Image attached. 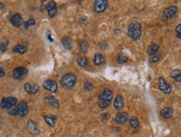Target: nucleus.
Returning a JSON list of instances; mask_svg holds the SVG:
<instances>
[{
	"mask_svg": "<svg viewBox=\"0 0 181 137\" xmlns=\"http://www.w3.org/2000/svg\"><path fill=\"white\" fill-rule=\"evenodd\" d=\"M28 69L23 67H18L13 71V76L16 80H22L28 76Z\"/></svg>",
	"mask_w": 181,
	"mask_h": 137,
	"instance_id": "obj_5",
	"label": "nucleus"
},
{
	"mask_svg": "<svg viewBox=\"0 0 181 137\" xmlns=\"http://www.w3.org/2000/svg\"><path fill=\"white\" fill-rule=\"evenodd\" d=\"M142 35V26L139 22H133L128 28V36L134 40L137 41Z\"/></svg>",
	"mask_w": 181,
	"mask_h": 137,
	"instance_id": "obj_1",
	"label": "nucleus"
},
{
	"mask_svg": "<svg viewBox=\"0 0 181 137\" xmlns=\"http://www.w3.org/2000/svg\"><path fill=\"white\" fill-rule=\"evenodd\" d=\"M43 87L44 89L48 90L53 93H55L58 91V84L54 80H46L43 83Z\"/></svg>",
	"mask_w": 181,
	"mask_h": 137,
	"instance_id": "obj_8",
	"label": "nucleus"
},
{
	"mask_svg": "<svg viewBox=\"0 0 181 137\" xmlns=\"http://www.w3.org/2000/svg\"><path fill=\"white\" fill-rule=\"evenodd\" d=\"M34 25H35V21L34 19H32V18L24 22V27H25V28H28V27L34 26Z\"/></svg>",
	"mask_w": 181,
	"mask_h": 137,
	"instance_id": "obj_32",
	"label": "nucleus"
},
{
	"mask_svg": "<svg viewBox=\"0 0 181 137\" xmlns=\"http://www.w3.org/2000/svg\"><path fill=\"white\" fill-rule=\"evenodd\" d=\"M108 4L109 2L107 0H96L94 3V10L98 14L104 13L108 7Z\"/></svg>",
	"mask_w": 181,
	"mask_h": 137,
	"instance_id": "obj_6",
	"label": "nucleus"
},
{
	"mask_svg": "<svg viewBox=\"0 0 181 137\" xmlns=\"http://www.w3.org/2000/svg\"><path fill=\"white\" fill-rule=\"evenodd\" d=\"M8 45V41H6L4 42H3V43H1L0 44V51L2 52H4L6 51V49H7Z\"/></svg>",
	"mask_w": 181,
	"mask_h": 137,
	"instance_id": "obj_31",
	"label": "nucleus"
},
{
	"mask_svg": "<svg viewBox=\"0 0 181 137\" xmlns=\"http://www.w3.org/2000/svg\"><path fill=\"white\" fill-rule=\"evenodd\" d=\"M62 44L63 45L64 48L70 50L72 48V41H71V38L69 37H64L62 38Z\"/></svg>",
	"mask_w": 181,
	"mask_h": 137,
	"instance_id": "obj_24",
	"label": "nucleus"
},
{
	"mask_svg": "<svg viewBox=\"0 0 181 137\" xmlns=\"http://www.w3.org/2000/svg\"><path fill=\"white\" fill-rule=\"evenodd\" d=\"M113 96H114L113 91L109 89V88H106L103 91H101V93L98 96V99L99 100H104V101H108V102H111Z\"/></svg>",
	"mask_w": 181,
	"mask_h": 137,
	"instance_id": "obj_11",
	"label": "nucleus"
},
{
	"mask_svg": "<svg viewBox=\"0 0 181 137\" xmlns=\"http://www.w3.org/2000/svg\"><path fill=\"white\" fill-rule=\"evenodd\" d=\"M8 114H9L10 116H19V113H18V109H17V107L15 106L14 109L10 110L8 111Z\"/></svg>",
	"mask_w": 181,
	"mask_h": 137,
	"instance_id": "obj_34",
	"label": "nucleus"
},
{
	"mask_svg": "<svg viewBox=\"0 0 181 137\" xmlns=\"http://www.w3.org/2000/svg\"><path fill=\"white\" fill-rule=\"evenodd\" d=\"M129 60V57L128 55L125 53V52H120L119 54L116 57V61L119 64H123V63H125V62H128Z\"/></svg>",
	"mask_w": 181,
	"mask_h": 137,
	"instance_id": "obj_23",
	"label": "nucleus"
},
{
	"mask_svg": "<svg viewBox=\"0 0 181 137\" xmlns=\"http://www.w3.org/2000/svg\"><path fill=\"white\" fill-rule=\"evenodd\" d=\"M9 21L11 22V24L15 27H19L23 24V18L20 14H15L13 15L10 18Z\"/></svg>",
	"mask_w": 181,
	"mask_h": 137,
	"instance_id": "obj_12",
	"label": "nucleus"
},
{
	"mask_svg": "<svg viewBox=\"0 0 181 137\" xmlns=\"http://www.w3.org/2000/svg\"><path fill=\"white\" fill-rule=\"evenodd\" d=\"M47 10H48V13H49L50 18L55 17L56 14L58 13V7H57V4L55 3V2H54V1L49 2L47 5Z\"/></svg>",
	"mask_w": 181,
	"mask_h": 137,
	"instance_id": "obj_13",
	"label": "nucleus"
},
{
	"mask_svg": "<svg viewBox=\"0 0 181 137\" xmlns=\"http://www.w3.org/2000/svg\"><path fill=\"white\" fill-rule=\"evenodd\" d=\"M18 109L19 116L21 117H25L28 113V106L25 102H20L16 106Z\"/></svg>",
	"mask_w": 181,
	"mask_h": 137,
	"instance_id": "obj_9",
	"label": "nucleus"
},
{
	"mask_svg": "<svg viewBox=\"0 0 181 137\" xmlns=\"http://www.w3.org/2000/svg\"><path fill=\"white\" fill-rule=\"evenodd\" d=\"M44 121H45V122L48 124V125H49L50 127H54L55 126L57 118L54 116L48 115V116H45L44 117Z\"/></svg>",
	"mask_w": 181,
	"mask_h": 137,
	"instance_id": "obj_21",
	"label": "nucleus"
},
{
	"mask_svg": "<svg viewBox=\"0 0 181 137\" xmlns=\"http://www.w3.org/2000/svg\"><path fill=\"white\" fill-rule=\"evenodd\" d=\"M129 117L126 113H118L115 117V122L118 124H125L128 121Z\"/></svg>",
	"mask_w": 181,
	"mask_h": 137,
	"instance_id": "obj_18",
	"label": "nucleus"
},
{
	"mask_svg": "<svg viewBox=\"0 0 181 137\" xmlns=\"http://www.w3.org/2000/svg\"><path fill=\"white\" fill-rule=\"evenodd\" d=\"M174 115V110L169 106L164 107L160 110V116L164 119H170Z\"/></svg>",
	"mask_w": 181,
	"mask_h": 137,
	"instance_id": "obj_15",
	"label": "nucleus"
},
{
	"mask_svg": "<svg viewBox=\"0 0 181 137\" xmlns=\"http://www.w3.org/2000/svg\"><path fill=\"white\" fill-rule=\"evenodd\" d=\"M178 13V7L176 6H169L164 9L163 11V18L165 20H169L174 18Z\"/></svg>",
	"mask_w": 181,
	"mask_h": 137,
	"instance_id": "obj_3",
	"label": "nucleus"
},
{
	"mask_svg": "<svg viewBox=\"0 0 181 137\" xmlns=\"http://www.w3.org/2000/svg\"><path fill=\"white\" fill-rule=\"evenodd\" d=\"M24 91L28 93V94H30V95H34V94H37L39 91V86L35 84V85H31L30 83H25L24 84Z\"/></svg>",
	"mask_w": 181,
	"mask_h": 137,
	"instance_id": "obj_10",
	"label": "nucleus"
},
{
	"mask_svg": "<svg viewBox=\"0 0 181 137\" xmlns=\"http://www.w3.org/2000/svg\"><path fill=\"white\" fill-rule=\"evenodd\" d=\"M158 81H159V87H158V88H159L160 91H161L164 94H169V93H171L172 87L166 82V81L164 80V78L160 77Z\"/></svg>",
	"mask_w": 181,
	"mask_h": 137,
	"instance_id": "obj_7",
	"label": "nucleus"
},
{
	"mask_svg": "<svg viewBox=\"0 0 181 137\" xmlns=\"http://www.w3.org/2000/svg\"><path fill=\"white\" fill-rule=\"evenodd\" d=\"M44 100H45L46 102L49 103L50 105H52L54 107L58 108V106H59V102H58V101L56 99L54 96H51V95H47V96L44 97Z\"/></svg>",
	"mask_w": 181,
	"mask_h": 137,
	"instance_id": "obj_17",
	"label": "nucleus"
},
{
	"mask_svg": "<svg viewBox=\"0 0 181 137\" xmlns=\"http://www.w3.org/2000/svg\"><path fill=\"white\" fill-rule=\"evenodd\" d=\"M114 108L118 110H120L124 108L125 106V100L123 98V96L118 95V96L115 97L114 99Z\"/></svg>",
	"mask_w": 181,
	"mask_h": 137,
	"instance_id": "obj_16",
	"label": "nucleus"
},
{
	"mask_svg": "<svg viewBox=\"0 0 181 137\" xmlns=\"http://www.w3.org/2000/svg\"><path fill=\"white\" fill-rule=\"evenodd\" d=\"M5 71H4V69L2 68L1 67H0V77H3L4 76H5Z\"/></svg>",
	"mask_w": 181,
	"mask_h": 137,
	"instance_id": "obj_36",
	"label": "nucleus"
},
{
	"mask_svg": "<svg viewBox=\"0 0 181 137\" xmlns=\"http://www.w3.org/2000/svg\"><path fill=\"white\" fill-rule=\"evenodd\" d=\"M78 64L80 66V67H86L88 64H89V59L87 58V57H79L78 59Z\"/></svg>",
	"mask_w": 181,
	"mask_h": 137,
	"instance_id": "obj_28",
	"label": "nucleus"
},
{
	"mask_svg": "<svg viewBox=\"0 0 181 137\" xmlns=\"http://www.w3.org/2000/svg\"><path fill=\"white\" fill-rule=\"evenodd\" d=\"M28 48L25 44H19V45H17L14 47V48L12 49V51L15 52V53H19V54H23L27 52Z\"/></svg>",
	"mask_w": 181,
	"mask_h": 137,
	"instance_id": "obj_20",
	"label": "nucleus"
},
{
	"mask_svg": "<svg viewBox=\"0 0 181 137\" xmlns=\"http://www.w3.org/2000/svg\"><path fill=\"white\" fill-rule=\"evenodd\" d=\"M3 7H4V4H3V3H1V2H0V8H3Z\"/></svg>",
	"mask_w": 181,
	"mask_h": 137,
	"instance_id": "obj_37",
	"label": "nucleus"
},
{
	"mask_svg": "<svg viewBox=\"0 0 181 137\" xmlns=\"http://www.w3.org/2000/svg\"><path fill=\"white\" fill-rule=\"evenodd\" d=\"M111 102H108V101H104V100H99L98 102V106L100 109H106L110 106Z\"/></svg>",
	"mask_w": 181,
	"mask_h": 137,
	"instance_id": "obj_29",
	"label": "nucleus"
},
{
	"mask_svg": "<svg viewBox=\"0 0 181 137\" xmlns=\"http://www.w3.org/2000/svg\"><path fill=\"white\" fill-rule=\"evenodd\" d=\"M169 76H170V77H172V78H174L176 82H180V81H181L180 70H174V71H173V72L170 73Z\"/></svg>",
	"mask_w": 181,
	"mask_h": 137,
	"instance_id": "obj_25",
	"label": "nucleus"
},
{
	"mask_svg": "<svg viewBox=\"0 0 181 137\" xmlns=\"http://www.w3.org/2000/svg\"><path fill=\"white\" fill-rule=\"evenodd\" d=\"M175 31H176V37L179 38V39H180L181 38V25L180 24H179L176 28H175Z\"/></svg>",
	"mask_w": 181,
	"mask_h": 137,
	"instance_id": "obj_33",
	"label": "nucleus"
},
{
	"mask_svg": "<svg viewBox=\"0 0 181 137\" xmlns=\"http://www.w3.org/2000/svg\"><path fill=\"white\" fill-rule=\"evenodd\" d=\"M159 49H160V47L159 45L155 44V43H152L149 48L147 50V53L149 55V56H154V55L157 54V52H159Z\"/></svg>",
	"mask_w": 181,
	"mask_h": 137,
	"instance_id": "obj_22",
	"label": "nucleus"
},
{
	"mask_svg": "<svg viewBox=\"0 0 181 137\" xmlns=\"http://www.w3.org/2000/svg\"><path fill=\"white\" fill-rule=\"evenodd\" d=\"M78 49L82 52H86L89 49V43L87 42L84 40L78 44Z\"/></svg>",
	"mask_w": 181,
	"mask_h": 137,
	"instance_id": "obj_27",
	"label": "nucleus"
},
{
	"mask_svg": "<svg viewBox=\"0 0 181 137\" xmlns=\"http://www.w3.org/2000/svg\"><path fill=\"white\" fill-rule=\"evenodd\" d=\"M27 129L34 136L38 135L39 133V130L37 127V124L33 120H28V123H27Z\"/></svg>",
	"mask_w": 181,
	"mask_h": 137,
	"instance_id": "obj_14",
	"label": "nucleus"
},
{
	"mask_svg": "<svg viewBox=\"0 0 181 137\" xmlns=\"http://www.w3.org/2000/svg\"><path fill=\"white\" fill-rule=\"evenodd\" d=\"M129 125L134 128V129H136L139 126V119L137 117H131L130 120H129Z\"/></svg>",
	"mask_w": 181,
	"mask_h": 137,
	"instance_id": "obj_26",
	"label": "nucleus"
},
{
	"mask_svg": "<svg viewBox=\"0 0 181 137\" xmlns=\"http://www.w3.org/2000/svg\"><path fill=\"white\" fill-rule=\"evenodd\" d=\"M17 104V99L15 97H6L3 98L0 102V107L2 109H10L13 108Z\"/></svg>",
	"mask_w": 181,
	"mask_h": 137,
	"instance_id": "obj_4",
	"label": "nucleus"
},
{
	"mask_svg": "<svg viewBox=\"0 0 181 137\" xmlns=\"http://www.w3.org/2000/svg\"><path fill=\"white\" fill-rule=\"evenodd\" d=\"M77 82V76L73 73H67L63 75L60 80V83L63 88L72 89Z\"/></svg>",
	"mask_w": 181,
	"mask_h": 137,
	"instance_id": "obj_2",
	"label": "nucleus"
},
{
	"mask_svg": "<svg viewBox=\"0 0 181 137\" xmlns=\"http://www.w3.org/2000/svg\"><path fill=\"white\" fill-rule=\"evenodd\" d=\"M84 89L87 91H90L94 89V86H93V84H91L90 82H85L84 85Z\"/></svg>",
	"mask_w": 181,
	"mask_h": 137,
	"instance_id": "obj_30",
	"label": "nucleus"
},
{
	"mask_svg": "<svg viewBox=\"0 0 181 137\" xmlns=\"http://www.w3.org/2000/svg\"><path fill=\"white\" fill-rule=\"evenodd\" d=\"M105 62V56L101 53H96L94 57V63L95 66H101Z\"/></svg>",
	"mask_w": 181,
	"mask_h": 137,
	"instance_id": "obj_19",
	"label": "nucleus"
},
{
	"mask_svg": "<svg viewBox=\"0 0 181 137\" xmlns=\"http://www.w3.org/2000/svg\"><path fill=\"white\" fill-rule=\"evenodd\" d=\"M160 59V55H158V56H154V57H153L149 58V62H151V63H154V62H158Z\"/></svg>",
	"mask_w": 181,
	"mask_h": 137,
	"instance_id": "obj_35",
	"label": "nucleus"
}]
</instances>
